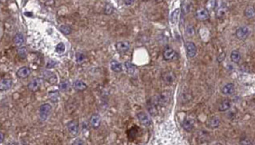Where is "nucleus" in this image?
Wrapping results in <instances>:
<instances>
[{
	"instance_id": "nucleus-1",
	"label": "nucleus",
	"mask_w": 255,
	"mask_h": 145,
	"mask_svg": "<svg viewBox=\"0 0 255 145\" xmlns=\"http://www.w3.org/2000/svg\"><path fill=\"white\" fill-rule=\"evenodd\" d=\"M51 109L52 107L50 104H44L39 107L38 115H39V118L41 119V120L44 121L49 118L50 113H51Z\"/></svg>"
},
{
	"instance_id": "nucleus-2",
	"label": "nucleus",
	"mask_w": 255,
	"mask_h": 145,
	"mask_svg": "<svg viewBox=\"0 0 255 145\" xmlns=\"http://www.w3.org/2000/svg\"><path fill=\"white\" fill-rule=\"evenodd\" d=\"M116 49H117V51L120 54H125L129 50L130 45H129V42H117L116 43Z\"/></svg>"
},
{
	"instance_id": "nucleus-3",
	"label": "nucleus",
	"mask_w": 255,
	"mask_h": 145,
	"mask_svg": "<svg viewBox=\"0 0 255 145\" xmlns=\"http://www.w3.org/2000/svg\"><path fill=\"white\" fill-rule=\"evenodd\" d=\"M137 117H138L140 123L142 125H144L145 126H149L152 125V120H151L150 116L145 112H140V113H138Z\"/></svg>"
},
{
	"instance_id": "nucleus-4",
	"label": "nucleus",
	"mask_w": 255,
	"mask_h": 145,
	"mask_svg": "<svg viewBox=\"0 0 255 145\" xmlns=\"http://www.w3.org/2000/svg\"><path fill=\"white\" fill-rule=\"evenodd\" d=\"M66 127L68 129L69 133L72 137L77 136V134L78 133V125L76 120H70L69 122H67Z\"/></svg>"
},
{
	"instance_id": "nucleus-5",
	"label": "nucleus",
	"mask_w": 255,
	"mask_h": 145,
	"mask_svg": "<svg viewBox=\"0 0 255 145\" xmlns=\"http://www.w3.org/2000/svg\"><path fill=\"white\" fill-rule=\"evenodd\" d=\"M195 16L199 21H207L209 18V12L207 8H199L195 14Z\"/></svg>"
},
{
	"instance_id": "nucleus-6",
	"label": "nucleus",
	"mask_w": 255,
	"mask_h": 145,
	"mask_svg": "<svg viewBox=\"0 0 255 145\" xmlns=\"http://www.w3.org/2000/svg\"><path fill=\"white\" fill-rule=\"evenodd\" d=\"M185 48H186V54L187 56L189 58H193L196 56L197 54V47L194 44L193 42H188L185 44Z\"/></svg>"
},
{
	"instance_id": "nucleus-7",
	"label": "nucleus",
	"mask_w": 255,
	"mask_h": 145,
	"mask_svg": "<svg viewBox=\"0 0 255 145\" xmlns=\"http://www.w3.org/2000/svg\"><path fill=\"white\" fill-rule=\"evenodd\" d=\"M162 78L163 80V82L168 83V84H172V83H174L175 80H176L175 75H174V73L172 72V71H166L164 73H162Z\"/></svg>"
},
{
	"instance_id": "nucleus-8",
	"label": "nucleus",
	"mask_w": 255,
	"mask_h": 145,
	"mask_svg": "<svg viewBox=\"0 0 255 145\" xmlns=\"http://www.w3.org/2000/svg\"><path fill=\"white\" fill-rule=\"evenodd\" d=\"M162 56H163V59H164L165 60L169 61V60H172V59H173L175 58V56H176V52H175L173 49L168 47V48H166L164 49V51H163Z\"/></svg>"
},
{
	"instance_id": "nucleus-9",
	"label": "nucleus",
	"mask_w": 255,
	"mask_h": 145,
	"mask_svg": "<svg viewBox=\"0 0 255 145\" xmlns=\"http://www.w3.org/2000/svg\"><path fill=\"white\" fill-rule=\"evenodd\" d=\"M249 35V30L247 27L246 26H243V27H240L238 29L236 30V36L238 39H241V40H243L245 38H247V36Z\"/></svg>"
},
{
	"instance_id": "nucleus-10",
	"label": "nucleus",
	"mask_w": 255,
	"mask_h": 145,
	"mask_svg": "<svg viewBox=\"0 0 255 145\" xmlns=\"http://www.w3.org/2000/svg\"><path fill=\"white\" fill-rule=\"evenodd\" d=\"M41 85H42L41 80L38 78H36V79H33V81H31V82L29 83L27 87H28V89L30 90V91L36 92V91H37L39 88H40Z\"/></svg>"
},
{
	"instance_id": "nucleus-11",
	"label": "nucleus",
	"mask_w": 255,
	"mask_h": 145,
	"mask_svg": "<svg viewBox=\"0 0 255 145\" xmlns=\"http://www.w3.org/2000/svg\"><path fill=\"white\" fill-rule=\"evenodd\" d=\"M100 122H101V119H100V116L98 114H94L90 117L89 123H90V126L92 128H99L100 126Z\"/></svg>"
},
{
	"instance_id": "nucleus-12",
	"label": "nucleus",
	"mask_w": 255,
	"mask_h": 145,
	"mask_svg": "<svg viewBox=\"0 0 255 145\" xmlns=\"http://www.w3.org/2000/svg\"><path fill=\"white\" fill-rule=\"evenodd\" d=\"M30 74H31V70H30V68L26 66L21 67L16 72L17 76L20 78H26V77H28Z\"/></svg>"
},
{
	"instance_id": "nucleus-13",
	"label": "nucleus",
	"mask_w": 255,
	"mask_h": 145,
	"mask_svg": "<svg viewBox=\"0 0 255 145\" xmlns=\"http://www.w3.org/2000/svg\"><path fill=\"white\" fill-rule=\"evenodd\" d=\"M12 86V80L8 78H4L1 80L0 82V90L1 91H6L9 90Z\"/></svg>"
},
{
	"instance_id": "nucleus-14",
	"label": "nucleus",
	"mask_w": 255,
	"mask_h": 145,
	"mask_svg": "<svg viewBox=\"0 0 255 145\" xmlns=\"http://www.w3.org/2000/svg\"><path fill=\"white\" fill-rule=\"evenodd\" d=\"M87 87H88V86L81 80H77L73 83V88L76 91L82 92L86 90Z\"/></svg>"
},
{
	"instance_id": "nucleus-15",
	"label": "nucleus",
	"mask_w": 255,
	"mask_h": 145,
	"mask_svg": "<svg viewBox=\"0 0 255 145\" xmlns=\"http://www.w3.org/2000/svg\"><path fill=\"white\" fill-rule=\"evenodd\" d=\"M43 72H44V75H43L44 78L47 80L49 83H53V84L56 83V76H55V75L54 74V73L48 71H44Z\"/></svg>"
},
{
	"instance_id": "nucleus-16",
	"label": "nucleus",
	"mask_w": 255,
	"mask_h": 145,
	"mask_svg": "<svg viewBox=\"0 0 255 145\" xmlns=\"http://www.w3.org/2000/svg\"><path fill=\"white\" fill-rule=\"evenodd\" d=\"M111 69L115 73H120L123 71V65L117 60H112L111 62Z\"/></svg>"
},
{
	"instance_id": "nucleus-17",
	"label": "nucleus",
	"mask_w": 255,
	"mask_h": 145,
	"mask_svg": "<svg viewBox=\"0 0 255 145\" xmlns=\"http://www.w3.org/2000/svg\"><path fill=\"white\" fill-rule=\"evenodd\" d=\"M24 40H25V38H24V36L22 34L17 33L13 38V42L17 47H21L24 43Z\"/></svg>"
},
{
	"instance_id": "nucleus-18",
	"label": "nucleus",
	"mask_w": 255,
	"mask_h": 145,
	"mask_svg": "<svg viewBox=\"0 0 255 145\" xmlns=\"http://www.w3.org/2000/svg\"><path fill=\"white\" fill-rule=\"evenodd\" d=\"M235 86L232 83H228L226 85H225L222 88V93L225 95H230L233 92H234Z\"/></svg>"
},
{
	"instance_id": "nucleus-19",
	"label": "nucleus",
	"mask_w": 255,
	"mask_h": 145,
	"mask_svg": "<svg viewBox=\"0 0 255 145\" xmlns=\"http://www.w3.org/2000/svg\"><path fill=\"white\" fill-rule=\"evenodd\" d=\"M207 124H208V126H209L210 128H216V127L219 126V125H220V120H219V119L217 118V117H213V118H211V119L208 120Z\"/></svg>"
},
{
	"instance_id": "nucleus-20",
	"label": "nucleus",
	"mask_w": 255,
	"mask_h": 145,
	"mask_svg": "<svg viewBox=\"0 0 255 145\" xmlns=\"http://www.w3.org/2000/svg\"><path fill=\"white\" fill-rule=\"evenodd\" d=\"M124 66H125V68H126V71H127V73L128 75H134V72H135V66L134 65H133L130 61H126L125 62V64H124Z\"/></svg>"
},
{
	"instance_id": "nucleus-21",
	"label": "nucleus",
	"mask_w": 255,
	"mask_h": 145,
	"mask_svg": "<svg viewBox=\"0 0 255 145\" xmlns=\"http://www.w3.org/2000/svg\"><path fill=\"white\" fill-rule=\"evenodd\" d=\"M169 100V96L166 95V94H161L158 98H157V104L162 106H165L166 104H168Z\"/></svg>"
},
{
	"instance_id": "nucleus-22",
	"label": "nucleus",
	"mask_w": 255,
	"mask_h": 145,
	"mask_svg": "<svg viewBox=\"0 0 255 145\" xmlns=\"http://www.w3.org/2000/svg\"><path fill=\"white\" fill-rule=\"evenodd\" d=\"M230 59L231 61L234 63H238L241 60V54L238 50H234L231 52L230 54Z\"/></svg>"
},
{
	"instance_id": "nucleus-23",
	"label": "nucleus",
	"mask_w": 255,
	"mask_h": 145,
	"mask_svg": "<svg viewBox=\"0 0 255 145\" xmlns=\"http://www.w3.org/2000/svg\"><path fill=\"white\" fill-rule=\"evenodd\" d=\"M147 107H148L149 113H150L152 116H155L157 115L158 111H157V109H156V104H154L153 102L149 101L148 104H147Z\"/></svg>"
},
{
	"instance_id": "nucleus-24",
	"label": "nucleus",
	"mask_w": 255,
	"mask_h": 145,
	"mask_svg": "<svg viewBox=\"0 0 255 145\" xmlns=\"http://www.w3.org/2000/svg\"><path fill=\"white\" fill-rule=\"evenodd\" d=\"M230 105H231V103H230V100H224L222 103L220 104V105H219L218 110H219V111H226V110H228L230 108Z\"/></svg>"
},
{
	"instance_id": "nucleus-25",
	"label": "nucleus",
	"mask_w": 255,
	"mask_h": 145,
	"mask_svg": "<svg viewBox=\"0 0 255 145\" xmlns=\"http://www.w3.org/2000/svg\"><path fill=\"white\" fill-rule=\"evenodd\" d=\"M227 5H225L224 4H222L220 5V7L218 8L217 10V17L218 18H222L225 15L227 11Z\"/></svg>"
},
{
	"instance_id": "nucleus-26",
	"label": "nucleus",
	"mask_w": 255,
	"mask_h": 145,
	"mask_svg": "<svg viewBox=\"0 0 255 145\" xmlns=\"http://www.w3.org/2000/svg\"><path fill=\"white\" fill-rule=\"evenodd\" d=\"M245 16L247 18H253L255 16V8L252 6H247L244 11Z\"/></svg>"
},
{
	"instance_id": "nucleus-27",
	"label": "nucleus",
	"mask_w": 255,
	"mask_h": 145,
	"mask_svg": "<svg viewBox=\"0 0 255 145\" xmlns=\"http://www.w3.org/2000/svg\"><path fill=\"white\" fill-rule=\"evenodd\" d=\"M17 54L18 56L21 59H25L27 56V50L25 47H20L18 50H17Z\"/></svg>"
},
{
	"instance_id": "nucleus-28",
	"label": "nucleus",
	"mask_w": 255,
	"mask_h": 145,
	"mask_svg": "<svg viewBox=\"0 0 255 145\" xmlns=\"http://www.w3.org/2000/svg\"><path fill=\"white\" fill-rule=\"evenodd\" d=\"M49 97L51 101H53L54 103H56L60 99V93L58 91H51L49 93Z\"/></svg>"
},
{
	"instance_id": "nucleus-29",
	"label": "nucleus",
	"mask_w": 255,
	"mask_h": 145,
	"mask_svg": "<svg viewBox=\"0 0 255 145\" xmlns=\"http://www.w3.org/2000/svg\"><path fill=\"white\" fill-rule=\"evenodd\" d=\"M182 126H183V127H184L185 131L190 132L192 130V128H193V121L190 120H184Z\"/></svg>"
},
{
	"instance_id": "nucleus-30",
	"label": "nucleus",
	"mask_w": 255,
	"mask_h": 145,
	"mask_svg": "<svg viewBox=\"0 0 255 145\" xmlns=\"http://www.w3.org/2000/svg\"><path fill=\"white\" fill-rule=\"evenodd\" d=\"M59 87H60V90H61L62 92L68 91V89L70 87V83L68 81H62L59 84Z\"/></svg>"
},
{
	"instance_id": "nucleus-31",
	"label": "nucleus",
	"mask_w": 255,
	"mask_h": 145,
	"mask_svg": "<svg viewBox=\"0 0 255 145\" xmlns=\"http://www.w3.org/2000/svg\"><path fill=\"white\" fill-rule=\"evenodd\" d=\"M104 12L107 15H111V14H113L114 12V8L111 4H107L105 5V8H104Z\"/></svg>"
},
{
	"instance_id": "nucleus-32",
	"label": "nucleus",
	"mask_w": 255,
	"mask_h": 145,
	"mask_svg": "<svg viewBox=\"0 0 255 145\" xmlns=\"http://www.w3.org/2000/svg\"><path fill=\"white\" fill-rule=\"evenodd\" d=\"M180 8H176L174 11H173L172 15H171V22L173 24H175L178 21V18H179V15H180Z\"/></svg>"
},
{
	"instance_id": "nucleus-33",
	"label": "nucleus",
	"mask_w": 255,
	"mask_h": 145,
	"mask_svg": "<svg viewBox=\"0 0 255 145\" xmlns=\"http://www.w3.org/2000/svg\"><path fill=\"white\" fill-rule=\"evenodd\" d=\"M85 59H86V56L82 53H77V54H76V60H77V63L79 65L84 62Z\"/></svg>"
},
{
	"instance_id": "nucleus-34",
	"label": "nucleus",
	"mask_w": 255,
	"mask_h": 145,
	"mask_svg": "<svg viewBox=\"0 0 255 145\" xmlns=\"http://www.w3.org/2000/svg\"><path fill=\"white\" fill-rule=\"evenodd\" d=\"M60 31H61L63 34H65V35H69V34L71 33V32H72L70 27L66 25H61V26H60Z\"/></svg>"
},
{
	"instance_id": "nucleus-35",
	"label": "nucleus",
	"mask_w": 255,
	"mask_h": 145,
	"mask_svg": "<svg viewBox=\"0 0 255 145\" xmlns=\"http://www.w3.org/2000/svg\"><path fill=\"white\" fill-rule=\"evenodd\" d=\"M66 50V46L64 45L63 42H60L58 43V45L55 48V51L57 52L58 54H63Z\"/></svg>"
},
{
	"instance_id": "nucleus-36",
	"label": "nucleus",
	"mask_w": 255,
	"mask_h": 145,
	"mask_svg": "<svg viewBox=\"0 0 255 145\" xmlns=\"http://www.w3.org/2000/svg\"><path fill=\"white\" fill-rule=\"evenodd\" d=\"M215 4H216V0H208L207 4H206L207 9L208 10H213L215 7Z\"/></svg>"
},
{
	"instance_id": "nucleus-37",
	"label": "nucleus",
	"mask_w": 255,
	"mask_h": 145,
	"mask_svg": "<svg viewBox=\"0 0 255 145\" xmlns=\"http://www.w3.org/2000/svg\"><path fill=\"white\" fill-rule=\"evenodd\" d=\"M186 32H187V34H188L189 36H193L194 34H195V29H194L193 26H191V25L187 26V28H186Z\"/></svg>"
},
{
	"instance_id": "nucleus-38",
	"label": "nucleus",
	"mask_w": 255,
	"mask_h": 145,
	"mask_svg": "<svg viewBox=\"0 0 255 145\" xmlns=\"http://www.w3.org/2000/svg\"><path fill=\"white\" fill-rule=\"evenodd\" d=\"M72 144H84V141H83L82 139H81V138H78V139H76V140L72 143Z\"/></svg>"
},
{
	"instance_id": "nucleus-39",
	"label": "nucleus",
	"mask_w": 255,
	"mask_h": 145,
	"mask_svg": "<svg viewBox=\"0 0 255 145\" xmlns=\"http://www.w3.org/2000/svg\"><path fill=\"white\" fill-rule=\"evenodd\" d=\"M134 0H124V4H126L128 6L132 5V4H134Z\"/></svg>"
},
{
	"instance_id": "nucleus-40",
	"label": "nucleus",
	"mask_w": 255,
	"mask_h": 145,
	"mask_svg": "<svg viewBox=\"0 0 255 145\" xmlns=\"http://www.w3.org/2000/svg\"><path fill=\"white\" fill-rule=\"evenodd\" d=\"M55 65H56V62H54V61H49V63L47 64L46 66H47V68H50V67L52 68V67H53L54 66H55Z\"/></svg>"
},
{
	"instance_id": "nucleus-41",
	"label": "nucleus",
	"mask_w": 255,
	"mask_h": 145,
	"mask_svg": "<svg viewBox=\"0 0 255 145\" xmlns=\"http://www.w3.org/2000/svg\"><path fill=\"white\" fill-rule=\"evenodd\" d=\"M3 138H4V135H3V133H1V143H3Z\"/></svg>"
},
{
	"instance_id": "nucleus-42",
	"label": "nucleus",
	"mask_w": 255,
	"mask_h": 145,
	"mask_svg": "<svg viewBox=\"0 0 255 145\" xmlns=\"http://www.w3.org/2000/svg\"><path fill=\"white\" fill-rule=\"evenodd\" d=\"M155 1H156V3H162V2L163 0H155Z\"/></svg>"
},
{
	"instance_id": "nucleus-43",
	"label": "nucleus",
	"mask_w": 255,
	"mask_h": 145,
	"mask_svg": "<svg viewBox=\"0 0 255 145\" xmlns=\"http://www.w3.org/2000/svg\"><path fill=\"white\" fill-rule=\"evenodd\" d=\"M2 1H3V2H4V1H5V0H2Z\"/></svg>"
}]
</instances>
